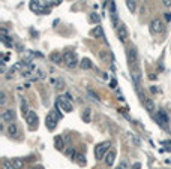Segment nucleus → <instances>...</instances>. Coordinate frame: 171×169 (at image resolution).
<instances>
[{
	"mask_svg": "<svg viewBox=\"0 0 171 169\" xmlns=\"http://www.w3.org/2000/svg\"><path fill=\"white\" fill-rule=\"evenodd\" d=\"M5 103H6V94L5 91H0V105L5 106Z\"/></svg>",
	"mask_w": 171,
	"mask_h": 169,
	"instance_id": "obj_28",
	"label": "nucleus"
},
{
	"mask_svg": "<svg viewBox=\"0 0 171 169\" xmlns=\"http://www.w3.org/2000/svg\"><path fill=\"white\" fill-rule=\"evenodd\" d=\"M141 168V165H140V163H135V165H134V168L132 169H140Z\"/></svg>",
	"mask_w": 171,
	"mask_h": 169,
	"instance_id": "obj_34",
	"label": "nucleus"
},
{
	"mask_svg": "<svg viewBox=\"0 0 171 169\" xmlns=\"http://www.w3.org/2000/svg\"><path fill=\"white\" fill-rule=\"evenodd\" d=\"M26 121H27V124H29L30 129H35V127L38 126V115H36L35 111H29V112H27Z\"/></svg>",
	"mask_w": 171,
	"mask_h": 169,
	"instance_id": "obj_8",
	"label": "nucleus"
},
{
	"mask_svg": "<svg viewBox=\"0 0 171 169\" xmlns=\"http://www.w3.org/2000/svg\"><path fill=\"white\" fill-rule=\"evenodd\" d=\"M57 106H60L65 112H71V111H72V105H71V102L66 100L63 96H60L59 99H57Z\"/></svg>",
	"mask_w": 171,
	"mask_h": 169,
	"instance_id": "obj_9",
	"label": "nucleus"
},
{
	"mask_svg": "<svg viewBox=\"0 0 171 169\" xmlns=\"http://www.w3.org/2000/svg\"><path fill=\"white\" fill-rule=\"evenodd\" d=\"M164 17H165V20H167V21L170 23V21H171V12H167V14H165Z\"/></svg>",
	"mask_w": 171,
	"mask_h": 169,
	"instance_id": "obj_30",
	"label": "nucleus"
},
{
	"mask_svg": "<svg viewBox=\"0 0 171 169\" xmlns=\"http://www.w3.org/2000/svg\"><path fill=\"white\" fill-rule=\"evenodd\" d=\"M155 118H156V121H158V123H159L161 126H164V127L168 124V115L165 114V111H158V112H156V117H155Z\"/></svg>",
	"mask_w": 171,
	"mask_h": 169,
	"instance_id": "obj_11",
	"label": "nucleus"
},
{
	"mask_svg": "<svg viewBox=\"0 0 171 169\" xmlns=\"http://www.w3.org/2000/svg\"><path fill=\"white\" fill-rule=\"evenodd\" d=\"M128 61H129V66L131 69H135V68H140L138 64V54H137V50L135 48H128Z\"/></svg>",
	"mask_w": 171,
	"mask_h": 169,
	"instance_id": "obj_5",
	"label": "nucleus"
},
{
	"mask_svg": "<svg viewBox=\"0 0 171 169\" xmlns=\"http://www.w3.org/2000/svg\"><path fill=\"white\" fill-rule=\"evenodd\" d=\"M63 97H65L66 100H69V102L72 100V96H71V94H69V93H66V94H65V96H63Z\"/></svg>",
	"mask_w": 171,
	"mask_h": 169,
	"instance_id": "obj_33",
	"label": "nucleus"
},
{
	"mask_svg": "<svg viewBox=\"0 0 171 169\" xmlns=\"http://www.w3.org/2000/svg\"><path fill=\"white\" fill-rule=\"evenodd\" d=\"M50 60H51L54 64H60V63H63V56L60 52H57V51H54V52L50 54Z\"/></svg>",
	"mask_w": 171,
	"mask_h": 169,
	"instance_id": "obj_14",
	"label": "nucleus"
},
{
	"mask_svg": "<svg viewBox=\"0 0 171 169\" xmlns=\"http://www.w3.org/2000/svg\"><path fill=\"white\" fill-rule=\"evenodd\" d=\"M162 3H164V6H167V8L171 6V0H162Z\"/></svg>",
	"mask_w": 171,
	"mask_h": 169,
	"instance_id": "obj_29",
	"label": "nucleus"
},
{
	"mask_svg": "<svg viewBox=\"0 0 171 169\" xmlns=\"http://www.w3.org/2000/svg\"><path fill=\"white\" fill-rule=\"evenodd\" d=\"M63 63L68 66V68H75L77 64H80V61H78L77 56H75V52H72V51H66L65 54H63Z\"/></svg>",
	"mask_w": 171,
	"mask_h": 169,
	"instance_id": "obj_3",
	"label": "nucleus"
},
{
	"mask_svg": "<svg viewBox=\"0 0 171 169\" xmlns=\"http://www.w3.org/2000/svg\"><path fill=\"white\" fill-rule=\"evenodd\" d=\"M80 68L86 69V70H87V69H92V61H90L89 59H83L81 61H80Z\"/></svg>",
	"mask_w": 171,
	"mask_h": 169,
	"instance_id": "obj_18",
	"label": "nucleus"
},
{
	"mask_svg": "<svg viewBox=\"0 0 171 169\" xmlns=\"http://www.w3.org/2000/svg\"><path fill=\"white\" fill-rule=\"evenodd\" d=\"M92 111H90V108H86L84 112H83V120H84L86 123H90L92 121Z\"/></svg>",
	"mask_w": 171,
	"mask_h": 169,
	"instance_id": "obj_19",
	"label": "nucleus"
},
{
	"mask_svg": "<svg viewBox=\"0 0 171 169\" xmlns=\"http://www.w3.org/2000/svg\"><path fill=\"white\" fill-rule=\"evenodd\" d=\"M62 3V0H54V5H60Z\"/></svg>",
	"mask_w": 171,
	"mask_h": 169,
	"instance_id": "obj_35",
	"label": "nucleus"
},
{
	"mask_svg": "<svg viewBox=\"0 0 171 169\" xmlns=\"http://www.w3.org/2000/svg\"><path fill=\"white\" fill-rule=\"evenodd\" d=\"M75 160L78 162V165H80V166H84V165H86V159H84V156H83V154H77V156H75Z\"/></svg>",
	"mask_w": 171,
	"mask_h": 169,
	"instance_id": "obj_23",
	"label": "nucleus"
},
{
	"mask_svg": "<svg viewBox=\"0 0 171 169\" xmlns=\"http://www.w3.org/2000/svg\"><path fill=\"white\" fill-rule=\"evenodd\" d=\"M30 9L38 14H45L47 8H45V0H32L30 3Z\"/></svg>",
	"mask_w": 171,
	"mask_h": 169,
	"instance_id": "obj_6",
	"label": "nucleus"
},
{
	"mask_svg": "<svg viewBox=\"0 0 171 169\" xmlns=\"http://www.w3.org/2000/svg\"><path fill=\"white\" fill-rule=\"evenodd\" d=\"M93 34L96 36V38H105L104 36V32H102V27L101 25H96L93 29Z\"/></svg>",
	"mask_w": 171,
	"mask_h": 169,
	"instance_id": "obj_20",
	"label": "nucleus"
},
{
	"mask_svg": "<svg viewBox=\"0 0 171 169\" xmlns=\"http://www.w3.org/2000/svg\"><path fill=\"white\" fill-rule=\"evenodd\" d=\"M87 94H89V96H90V97H92L93 100H99V97H98V94L95 93L93 90H90V88H89V90H87Z\"/></svg>",
	"mask_w": 171,
	"mask_h": 169,
	"instance_id": "obj_27",
	"label": "nucleus"
},
{
	"mask_svg": "<svg viewBox=\"0 0 171 169\" xmlns=\"http://www.w3.org/2000/svg\"><path fill=\"white\" fill-rule=\"evenodd\" d=\"M60 118H62V114H59L56 109L51 111V112L47 115V118H45V126H47V129H48V130H54L56 126H57V121H59Z\"/></svg>",
	"mask_w": 171,
	"mask_h": 169,
	"instance_id": "obj_1",
	"label": "nucleus"
},
{
	"mask_svg": "<svg viewBox=\"0 0 171 169\" xmlns=\"http://www.w3.org/2000/svg\"><path fill=\"white\" fill-rule=\"evenodd\" d=\"M117 36H119L120 42H125L128 39V29L125 24H119L117 25Z\"/></svg>",
	"mask_w": 171,
	"mask_h": 169,
	"instance_id": "obj_10",
	"label": "nucleus"
},
{
	"mask_svg": "<svg viewBox=\"0 0 171 169\" xmlns=\"http://www.w3.org/2000/svg\"><path fill=\"white\" fill-rule=\"evenodd\" d=\"M132 141L135 142V145H140V144H141V142H140V139H138L137 136H132Z\"/></svg>",
	"mask_w": 171,
	"mask_h": 169,
	"instance_id": "obj_31",
	"label": "nucleus"
},
{
	"mask_svg": "<svg viewBox=\"0 0 171 169\" xmlns=\"http://www.w3.org/2000/svg\"><path fill=\"white\" fill-rule=\"evenodd\" d=\"M21 112H23V115H27V112H29V109H27V102L26 100L21 102Z\"/></svg>",
	"mask_w": 171,
	"mask_h": 169,
	"instance_id": "obj_26",
	"label": "nucleus"
},
{
	"mask_svg": "<svg viewBox=\"0 0 171 169\" xmlns=\"http://www.w3.org/2000/svg\"><path fill=\"white\" fill-rule=\"evenodd\" d=\"M110 147H111L110 142H101V144H98L95 147V159H96V160L105 159V156H107V153L110 150Z\"/></svg>",
	"mask_w": 171,
	"mask_h": 169,
	"instance_id": "obj_2",
	"label": "nucleus"
},
{
	"mask_svg": "<svg viewBox=\"0 0 171 169\" xmlns=\"http://www.w3.org/2000/svg\"><path fill=\"white\" fill-rule=\"evenodd\" d=\"M0 118H2L3 123H9V124H11V123L15 120V111L14 109H5L3 112H2Z\"/></svg>",
	"mask_w": 171,
	"mask_h": 169,
	"instance_id": "obj_7",
	"label": "nucleus"
},
{
	"mask_svg": "<svg viewBox=\"0 0 171 169\" xmlns=\"http://www.w3.org/2000/svg\"><path fill=\"white\" fill-rule=\"evenodd\" d=\"M12 163H14V166H15L17 169H21L23 166H24V162H23V159H18V157L12 159Z\"/></svg>",
	"mask_w": 171,
	"mask_h": 169,
	"instance_id": "obj_21",
	"label": "nucleus"
},
{
	"mask_svg": "<svg viewBox=\"0 0 171 169\" xmlns=\"http://www.w3.org/2000/svg\"><path fill=\"white\" fill-rule=\"evenodd\" d=\"M56 148H57V150H60V151H63V150H65V145H63V139H62V138H59V136L56 138Z\"/></svg>",
	"mask_w": 171,
	"mask_h": 169,
	"instance_id": "obj_22",
	"label": "nucleus"
},
{
	"mask_svg": "<svg viewBox=\"0 0 171 169\" xmlns=\"http://www.w3.org/2000/svg\"><path fill=\"white\" fill-rule=\"evenodd\" d=\"M110 14H111V20H113V24L114 25H119L117 23V11H116V3L114 2H110Z\"/></svg>",
	"mask_w": 171,
	"mask_h": 169,
	"instance_id": "obj_13",
	"label": "nucleus"
},
{
	"mask_svg": "<svg viewBox=\"0 0 171 169\" xmlns=\"http://www.w3.org/2000/svg\"><path fill=\"white\" fill-rule=\"evenodd\" d=\"M116 156H117L116 151H114V150H110V151L107 153L105 159H104V160H105V165H107V166H113V165H114V160H116Z\"/></svg>",
	"mask_w": 171,
	"mask_h": 169,
	"instance_id": "obj_12",
	"label": "nucleus"
},
{
	"mask_svg": "<svg viewBox=\"0 0 171 169\" xmlns=\"http://www.w3.org/2000/svg\"><path fill=\"white\" fill-rule=\"evenodd\" d=\"M165 30V25H164V21L161 18H155L153 21L150 23V32L152 34H161L164 33Z\"/></svg>",
	"mask_w": 171,
	"mask_h": 169,
	"instance_id": "obj_4",
	"label": "nucleus"
},
{
	"mask_svg": "<svg viewBox=\"0 0 171 169\" xmlns=\"http://www.w3.org/2000/svg\"><path fill=\"white\" fill-rule=\"evenodd\" d=\"M8 133L11 136H14V138H17V136H18V126L15 124V123H11V124H9Z\"/></svg>",
	"mask_w": 171,
	"mask_h": 169,
	"instance_id": "obj_15",
	"label": "nucleus"
},
{
	"mask_svg": "<svg viewBox=\"0 0 171 169\" xmlns=\"http://www.w3.org/2000/svg\"><path fill=\"white\" fill-rule=\"evenodd\" d=\"M110 87H111V88H116V87H117V82H116V79H111V82H110Z\"/></svg>",
	"mask_w": 171,
	"mask_h": 169,
	"instance_id": "obj_32",
	"label": "nucleus"
},
{
	"mask_svg": "<svg viewBox=\"0 0 171 169\" xmlns=\"http://www.w3.org/2000/svg\"><path fill=\"white\" fill-rule=\"evenodd\" d=\"M90 21L92 23H95V24H98L99 25V21H101V18H99V15H96V14H90Z\"/></svg>",
	"mask_w": 171,
	"mask_h": 169,
	"instance_id": "obj_25",
	"label": "nucleus"
},
{
	"mask_svg": "<svg viewBox=\"0 0 171 169\" xmlns=\"http://www.w3.org/2000/svg\"><path fill=\"white\" fill-rule=\"evenodd\" d=\"M126 6H128L129 12H135V9H137V0H126Z\"/></svg>",
	"mask_w": 171,
	"mask_h": 169,
	"instance_id": "obj_17",
	"label": "nucleus"
},
{
	"mask_svg": "<svg viewBox=\"0 0 171 169\" xmlns=\"http://www.w3.org/2000/svg\"><path fill=\"white\" fill-rule=\"evenodd\" d=\"M144 106L147 112H153L155 111V102L152 99H144Z\"/></svg>",
	"mask_w": 171,
	"mask_h": 169,
	"instance_id": "obj_16",
	"label": "nucleus"
},
{
	"mask_svg": "<svg viewBox=\"0 0 171 169\" xmlns=\"http://www.w3.org/2000/svg\"><path fill=\"white\" fill-rule=\"evenodd\" d=\"M116 169H120V168H116Z\"/></svg>",
	"mask_w": 171,
	"mask_h": 169,
	"instance_id": "obj_36",
	"label": "nucleus"
},
{
	"mask_svg": "<svg viewBox=\"0 0 171 169\" xmlns=\"http://www.w3.org/2000/svg\"><path fill=\"white\" fill-rule=\"evenodd\" d=\"M3 169H17V168L14 166L12 160H5L3 162Z\"/></svg>",
	"mask_w": 171,
	"mask_h": 169,
	"instance_id": "obj_24",
	"label": "nucleus"
}]
</instances>
